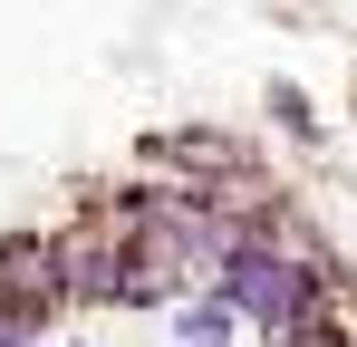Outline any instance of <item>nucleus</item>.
Listing matches in <instances>:
<instances>
[{
	"label": "nucleus",
	"instance_id": "nucleus-1",
	"mask_svg": "<svg viewBox=\"0 0 357 347\" xmlns=\"http://www.w3.org/2000/svg\"><path fill=\"white\" fill-rule=\"evenodd\" d=\"M213 270H222V309L261 318V328H299V309H309V270H299V261L261 251V241H232Z\"/></svg>",
	"mask_w": 357,
	"mask_h": 347
},
{
	"label": "nucleus",
	"instance_id": "nucleus-4",
	"mask_svg": "<svg viewBox=\"0 0 357 347\" xmlns=\"http://www.w3.org/2000/svg\"><path fill=\"white\" fill-rule=\"evenodd\" d=\"M271 107H280V125H299V135H319V116L299 107V87H271Z\"/></svg>",
	"mask_w": 357,
	"mask_h": 347
},
{
	"label": "nucleus",
	"instance_id": "nucleus-5",
	"mask_svg": "<svg viewBox=\"0 0 357 347\" xmlns=\"http://www.w3.org/2000/svg\"><path fill=\"white\" fill-rule=\"evenodd\" d=\"M280 347H348L338 328H280Z\"/></svg>",
	"mask_w": 357,
	"mask_h": 347
},
{
	"label": "nucleus",
	"instance_id": "nucleus-2",
	"mask_svg": "<svg viewBox=\"0 0 357 347\" xmlns=\"http://www.w3.org/2000/svg\"><path fill=\"white\" fill-rule=\"evenodd\" d=\"M145 164H203V174H251L232 135H145Z\"/></svg>",
	"mask_w": 357,
	"mask_h": 347
},
{
	"label": "nucleus",
	"instance_id": "nucleus-3",
	"mask_svg": "<svg viewBox=\"0 0 357 347\" xmlns=\"http://www.w3.org/2000/svg\"><path fill=\"white\" fill-rule=\"evenodd\" d=\"M232 338V309H222V299H213V309H193V318H183V347H222Z\"/></svg>",
	"mask_w": 357,
	"mask_h": 347
}]
</instances>
